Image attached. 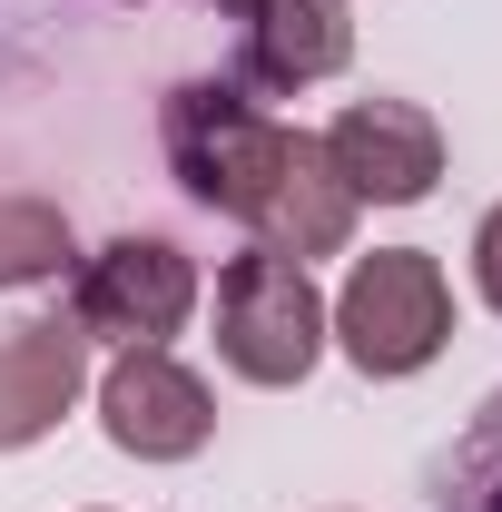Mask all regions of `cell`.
I'll return each mask as SVG.
<instances>
[{"mask_svg": "<svg viewBox=\"0 0 502 512\" xmlns=\"http://www.w3.org/2000/svg\"><path fill=\"white\" fill-rule=\"evenodd\" d=\"M217 355H227L237 384H266V394L315 375V355H325V296H315V276L296 256H276V247L227 256V276H217Z\"/></svg>", "mask_w": 502, "mask_h": 512, "instance_id": "obj_3", "label": "cell"}, {"mask_svg": "<svg viewBox=\"0 0 502 512\" xmlns=\"http://www.w3.org/2000/svg\"><path fill=\"white\" fill-rule=\"evenodd\" d=\"M325 158L355 188V207H414L443 178V128L414 99H355L345 119L325 128Z\"/></svg>", "mask_w": 502, "mask_h": 512, "instance_id": "obj_6", "label": "cell"}, {"mask_svg": "<svg viewBox=\"0 0 502 512\" xmlns=\"http://www.w3.org/2000/svg\"><path fill=\"white\" fill-rule=\"evenodd\" d=\"M434 512H502V384L483 394V414L434 463Z\"/></svg>", "mask_w": 502, "mask_h": 512, "instance_id": "obj_11", "label": "cell"}, {"mask_svg": "<svg viewBox=\"0 0 502 512\" xmlns=\"http://www.w3.org/2000/svg\"><path fill=\"white\" fill-rule=\"evenodd\" d=\"M197 306V266L168 237H109L99 256L69 266V325L109 345H168Z\"/></svg>", "mask_w": 502, "mask_h": 512, "instance_id": "obj_4", "label": "cell"}, {"mask_svg": "<svg viewBox=\"0 0 502 512\" xmlns=\"http://www.w3.org/2000/svg\"><path fill=\"white\" fill-rule=\"evenodd\" d=\"M325 325L355 355V375L404 384L453 345V286H443V266L424 247H375V256H355V276L325 306Z\"/></svg>", "mask_w": 502, "mask_h": 512, "instance_id": "obj_2", "label": "cell"}, {"mask_svg": "<svg viewBox=\"0 0 502 512\" xmlns=\"http://www.w3.org/2000/svg\"><path fill=\"white\" fill-rule=\"evenodd\" d=\"M237 60H247V89H315L355 60V20L345 0H247L237 20Z\"/></svg>", "mask_w": 502, "mask_h": 512, "instance_id": "obj_9", "label": "cell"}, {"mask_svg": "<svg viewBox=\"0 0 502 512\" xmlns=\"http://www.w3.org/2000/svg\"><path fill=\"white\" fill-rule=\"evenodd\" d=\"M69 266H79L69 217L50 207V197L0 188V296H10V286H50V276H69Z\"/></svg>", "mask_w": 502, "mask_h": 512, "instance_id": "obj_10", "label": "cell"}, {"mask_svg": "<svg viewBox=\"0 0 502 512\" xmlns=\"http://www.w3.org/2000/svg\"><path fill=\"white\" fill-rule=\"evenodd\" d=\"M355 237V188L335 178V158H325V138L306 128H286V158H276V178H266V207H256V247L276 256H345Z\"/></svg>", "mask_w": 502, "mask_h": 512, "instance_id": "obj_8", "label": "cell"}, {"mask_svg": "<svg viewBox=\"0 0 502 512\" xmlns=\"http://www.w3.org/2000/svg\"><path fill=\"white\" fill-rule=\"evenodd\" d=\"M473 286H483V306L502 316V207L473 227Z\"/></svg>", "mask_w": 502, "mask_h": 512, "instance_id": "obj_12", "label": "cell"}, {"mask_svg": "<svg viewBox=\"0 0 502 512\" xmlns=\"http://www.w3.org/2000/svg\"><path fill=\"white\" fill-rule=\"evenodd\" d=\"M227 10H247V0H227Z\"/></svg>", "mask_w": 502, "mask_h": 512, "instance_id": "obj_13", "label": "cell"}, {"mask_svg": "<svg viewBox=\"0 0 502 512\" xmlns=\"http://www.w3.org/2000/svg\"><path fill=\"white\" fill-rule=\"evenodd\" d=\"M99 424H109V444L138 453V463H188V453H207V434H217V394H207V375H188L168 345H119V365L99 375Z\"/></svg>", "mask_w": 502, "mask_h": 512, "instance_id": "obj_5", "label": "cell"}, {"mask_svg": "<svg viewBox=\"0 0 502 512\" xmlns=\"http://www.w3.org/2000/svg\"><path fill=\"white\" fill-rule=\"evenodd\" d=\"M79 394H89V335L69 316H30L0 335V453L40 444Z\"/></svg>", "mask_w": 502, "mask_h": 512, "instance_id": "obj_7", "label": "cell"}, {"mask_svg": "<svg viewBox=\"0 0 502 512\" xmlns=\"http://www.w3.org/2000/svg\"><path fill=\"white\" fill-rule=\"evenodd\" d=\"M158 148H168L178 188H188L207 217L256 227L266 178H276V158H286V128L266 119L237 79H178L168 109H158Z\"/></svg>", "mask_w": 502, "mask_h": 512, "instance_id": "obj_1", "label": "cell"}]
</instances>
